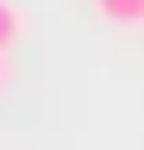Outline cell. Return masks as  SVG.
I'll list each match as a JSON object with an SVG mask.
<instances>
[{"instance_id": "3957f363", "label": "cell", "mask_w": 144, "mask_h": 150, "mask_svg": "<svg viewBox=\"0 0 144 150\" xmlns=\"http://www.w3.org/2000/svg\"><path fill=\"white\" fill-rule=\"evenodd\" d=\"M6 75H13V69H6V50H0V88H6Z\"/></svg>"}, {"instance_id": "6da1fadb", "label": "cell", "mask_w": 144, "mask_h": 150, "mask_svg": "<svg viewBox=\"0 0 144 150\" xmlns=\"http://www.w3.org/2000/svg\"><path fill=\"white\" fill-rule=\"evenodd\" d=\"M94 13L113 25H144V0H94Z\"/></svg>"}, {"instance_id": "7a4b0ae2", "label": "cell", "mask_w": 144, "mask_h": 150, "mask_svg": "<svg viewBox=\"0 0 144 150\" xmlns=\"http://www.w3.org/2000/svg\"><path fill=\"white\" fill-rule=\"evenodd\" d=\"M19 38H25V13L13 6V0H0V50H13Z\"/></svg>"}]
</instances>
